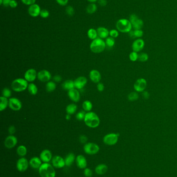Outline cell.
<instances>
[{"label":"cell","mask_w":177,"mask_h":177,"mask_svg":"<svg viewBox=\"0 0 177 177\" xmlns=\"http://www.w3.org/2000/svg\"><path fill=\"white\" fill-rule=\"evenodd\" d=\"M54 167L49 163H44L39 169L41 177H55L56 171Z\"/></svg>","instance_id":"2"},{"label":"cell","mask_w":177,"mask_h":177,"mask_svg":"<svg viewBox=\"0 0 177 177\" xmlns=\"http://www.w3.org/2000/svg\"><path fill=\"white\" fill-rule=\"evenodd\" d=\"M28 81L23 78H17L11 83V88L15 92H20L25 91L28 87Z\"/></svg>","instance_id":"5"},{"label":"cell","mask_w":177,"mask_h":177,"mask_svg":"<svg viewBox=\"0 0 177 177\" xmlns=\"http://www.w3.org/2000/svg\"><path fill=\"white\" fill-rule=\"evenodd\" d=\"M17 153L20 157H24L27 153V149L23 145H20L17 149Z\"/></svg>","instance_id":"29"},{"label":"cell","mask_w":177,"mask_h":177,"mask_svg":"<svg viewBox=\"0 0 177 177\" xmlns=\"http://www.w3.org/2000/svg\"><path fill=\"white\" fill-rule=\"evenodd\" d=\"M130 21L132 28L134 30H139L142 29L143 26H144V22L143 20L138 17L137 15L131 14L129 19Z\"/></svg>","instance_id":"8"},{"label":"cell","mask_w":177,"mask_h":177,"mask_svg":"<svg viewBox=\"0 0 177 177\" xmlns=\"http://www.w3.org/2000/svg\"><path fill=\"white\" fill-rule=\"evenodd\" d=\"M40 15L42 18H46L49 17V12L47 10L44 9L41 10Z\"/></svg>","instance_id":"44"},{"label":"cell","mask_w":177,"mask_h":177,"mask_svg":"<svg viewBox=\"0 0 177 177\" xmlns=\"http://www.w3.org/2000/svg\"><path fill=\"white\" fill-rule=\"evenodd\" d=\"M56 88V85L53 81H49L46 85V90L49 92L54 91Z\"/></svg>","instance_id":"33"},{"label":"cell","mask_w":177,"mask_h":177,"mask_svg":"<svg viewBox=\"0 0 177 177\" xmlns=\"http://www.w3.org/2000/svg\"><path fill=\"white\" fill-rule=\"evenodd\" d=\"M108 170L107 165L104 164H99L95 168V172L98 175H102L105 174Z\"/></svg>","instance_id":"25"},{"label":"cell","mask_w":177,"mask_h":177,"mask_svg":"<svg viewBox=\"0 0 177 177\" xmlns=\"http://www.w3.org/2000/svg\"><path fill=\"white\" fill-rule=\"evenodd\" d=\"M129 60L132 62H135L138 60V52H132L129 55Z\"/></svg>","instance_id":"39"},{"label":"cell","mask_w":177,"mask_h":177,"mask_svg":"<svg viewBox=\"0 0 177 177\" xmlns=\"http://www.w3.org/2000/svg\"><path fill=\"white\" fill-rule=\"evenodd\" d=\"M3 2V0H0V4H1V5H2Z\"/></svg>","instance_id":"59"},{"label":"cell","mask_w":177,"mask_h":177,"mask_svg":"<svg viewBox=\"0 0 177 177\" xmlns=\"http://www.w3.org/2000/svg\"><path fill=\"white\" fill-rule=\"evenodd\" d=\"M21 1L24 4L30 6L35 4L36 2V0H21Z\"/></svg>","instance_id":"47"},{"label":"cell","mask_w":177,"mask_h":177,"mask_svg":"<svg viewBox=\"0 0 177 177\" xmlns=\"http://www.w3.org/2000/svg\"><path fill=\"white\" fill-rule=\"evenodd\" d=\"M54 80L55 81H56V82H60L61 81V80L62 79V78L61 77L59 76V75H56V76H55L54 77Z\"/></svg>","instance_id":"55"},{"label":"cell","mask_w":177,"mask_h":177,"mask_svg":"<svg viewBox=\"0 0 177 177\" xmlns=\"http://www.w3.org/2000/svg\"><path fill=\"white\" fill-rule=\"evenodd\" d=\"M66 120H69L71 119V115L70 114H67L66 116Z\"/></svg>","instance_id":"57"},{"label":"cell","mask_w":177,"mask_h":177,"mask_svg":"<svg viewBox=\"0 0 177 177\" xmlns=\"http://www.w3.org/2000/svg\"><path fill=\"white\" fill-rule=\"evenodd\" d=\"M106 48L105 42L100 38H97L92 40L90 45V50L95 53H99L102 52Z\"/></svg>","instance_id":"3"},{"label":"cell","mask_w":177,"mask_h":177,"mask_svg":"<svg viewBox=\"0 0 177 177\" xmlns=\"http://www.w3.org/2000/svg\"><path fill=\"white\" fill-rule=\"evenodd\" d=\"M52 165L56 168H62L66 166L65 159L59 155H55L51 160Z\"/></svg>","instance_id":"11"},{"label":"cell","mask_w":177,"mask_h":177,"mask_svg":"<svg viewBox=\"0 0 177 177\" xmlns=\"http://www.w3.org/2000/svg\"><path fill=\"white\" fill-rule=\"evenodd\" d=\"M62 87L64 90L69 91V90L75 88L74 82L72 80H66V81H65L64 83H63V84L62 85Z\"/></svg>","instance_id":"27"},{"label":"cell","mask_w":177,"mask_h":177,"mask_svg":"<svg viewBox=\"0 0 177 177\" xmlns=\"http://www.w3.org/2000/svg\"><path fill=\"white\" fill-rule=\"evenodd\" d=\"M89 78L93 83H100L101 76L99 71L96 69H93L89 73Z\"/></svg>","instance_id":"22"},{"label":"cell","mask_w":177,"mask_h":177,"mask_svg":"<svg viewBox=\"0 0 177 177\" xmlns=\"http://www.w3.org/2000/svg\"><path fill=\"white\" fill-rule=\"evenodd\" d=\"M9 132L11 135H13L16 132V127L14 126L11 125L9 127Z\"/></svg>","instance_id":"48"},{"label":"cell","mask_w":177,"mask_h":177,"mask_svg":"<svg viewBox=\"0 0 177 177\" xmlns=\"http://www.w3.org/2000/svg\"><path fill=\"white\" fill-rule=\"evenodd\" d=\"M84 121L86 125L90 128H96L100 123L99 118L94 112H89L86 113Z\"/></svg>","instance_id":"1"},{"label":"cell","mask_w":177,"mask_h":177,"mask_svg":"<svg viewBox=\"0 0 177 177\" xmlns=\"http://www.w3.org/2000/svg\"><path fill=\"white\" fill-rule=\"evenodd\" d=\"M68 96L71 100L74 102H78L80 100V94L76 88H72L68 91Z\"/></svg>","instance_id":"21"},{"label":"cell","mask_w":177,"mask_h":177,"mask_svg":"<svg viewBox=\"0 0 177 177\" xmlns=\"http://www.w3.org/2000/svg\"><path fill=\"white\" fill-rule=\"evenodd\" d=\"M98 36L101 39H104L108 37L109 32L108 30L104 27H99L97 30Z\"/></svg>","instance_id":"24"},{"label":"cell","mask_w":177,"mask_h":177,"mask_svg":"<svg viewBox=\"0 0 177 177\" xmlns=\"http://www.w3.org/2000/svg\"><path fill=\"white\" fill-rule=\"evenodd\" d=\"M109 35H110V36L113 38H116L119 35V33L118 31L116 30H111L109 32Z\"/></svg>","instance_id":"45"},{"label":"cell","mask_w":177,"mask_h":177,"mask_svg":"<svg viewBox=\"0 0 177 177\" xmlns=\"http://www.w3.org/2000/svg\"><path fill=\"white\" fill-rule=\"evenodd\" d=\"M66 12L67 14L70 16H72L74 14V10L72 6H69L67 7L66 9Z\"/></svg>","instance_id":"43"},{"label":"cell","mask_w":177,"mask_h":177,"mask_svg":"<svg viewBox=\"0 0 177 177\" xmlns=\"http://www.w3.org/2000/svg\"><path fill=\"white\" fill-rule=\"evenodd\" d=\"M41 11V9L40 6L37 4H32L29 7V14L32 17H37L40 15Z\"/></svg>","instance_id":"18"},{"label":"cell","mask_w":177,"mask_h":177,"mask_svg":"<svg viewBox=\"0 0 177 177\" xmlns=\"http://www.w3.org/2000/svg\"><path fill=\"white\" fill-rule=\"evenodd\" d=\"M37 77L40 81L44 83L49 82L51 79V74L49 71L43 69L38 72Z\"/></svg>","instance_id":"14"},{"label":"cell","mask_w":177,"mask_h":177,"mask_svg":"<svg viewBox=\"0 0 177 177\" xmlns=\"http://www.w3.org/2000/svg\"><path fill=\"white\" fill-rule=\"evenodd\" d=\"M28 90L29 93L33 95L37 94V91H38V88H37V86H36L34 83H30L28 87Z\"/></svg>","instance_id":"31"},{"label":"cell","mask_w":177,"mask_h":177,"mask_svg":"<svg viewBox=\"0 0 177 177\" xmlns=\"http://www.w3.org/2000/svg\"><path fill=\"white\" fill-rule=\"evenodd\" d=\"M118 137L119 134L110 133L104 136L103 138V141L106 145L114 146L117 143Z\"/></svg>","instance_id":"6"},{"label":"cell","mask_w":177,"mask_h":177,"mask_svg":"<svg viewBox=\"0 0 177 177\" xmlns=\"http://www.w3.org/2000/svg\"><path fill=\"white\" fill-rule=\"evenodd\" d=\"M2 96L6 97V98H10L11 96V92L9 88H3L2 90Z\"/></svg>","instance_id":"40"},{"label":"cell","mask_w":177,"mask_h":177,"mask_svg":"<svg viewBox=\"0 0 177 177\" xmlns=\"http://www.w3.org/2000/svg\"><path fill=\"white\" fill-rule=\"evenodd\" d=\"M11 0H3V6L5 7H7L9 6V3Z\"/></svg>","instance_id":"56"},{"label":"cell","mask_w":177,"mask_h":177,"mask_svg":"<svg viewBox=\"0 0 177 177\" xmlns=\"http://www.w3.org/2000/svg\"><path fill=\"white\" fill-rule=\"evenodd\" d=\"M86 113L84 111H81L79 112L76 115V118L79 121H82L84 120V118L85 117Z\"/></svg>","instance_id":"42"},{"label":"cell","mask_w":177,"mask_h":177,"mask_svg":"<svg viewBox=\"0 0 177 177\" xmlns=\"http://www.w3.org/2000/svg\"><path fill=\"white\" fill-rule=\"evenodd\" d=\"M69 0H56V2L58 4L61 6H65L68 3Z\"/></svg>","instance_id":"50"},{"label":"cell","mask_w":177,"mask_h":177,"mask_svg":"<svg viewBox=\"0 0 177 177\" xmlns=\"http://www.w3.org/2000/svg\"><path fill=\"white\" fill-rule=\"evenodd\" d=\"M76 164L77 167L80 169H85L87 168V162L85 157L83 155H79L76 157Z\"/></svg>","instance_id":"20"},{"label":"cell","mask_w":177,"mask_h":177,"mask_svg":"<svg viewBox=\"0 0 177 177\" xmlns=\"http://www.w3.org/2000/svg\"><path fill=\"white\" fill-rule=\"evenodd\" d=\"M106 46L108 48H112L115 45V40L113 37H108L106 38Z\"/></svg>","instance_id":"37"},{"label":"cell","mask_w":177,"mask_h":177,"mask_svg":"<svg viewBox=\"0 0 177 177\" xmlns=\"http://www.w3.org/2000/svg\"><path fill=\"white\" fill-rule=\"evenodd\" d=\"M82 107L84 111L89 112L92 108V104L89 100H85L83 102Z\"/></svg>","instance_id":"34"},{"label":"cell","mask_w":177,"mask_h":177,"mask_svg":"<svg viewBox=\"0 0 177 177\" xmlns=\"http://www.w3.org/2000/svg\"><path fill=\"white\" fill-rule=\"evenodd\" d=\"M42 161L40 159V158L35 157L30 159L29 161V165L32 168L37 169L40 168L42 164Z\"/></svg>","instance_id":"23"},{"label":"cell","mask_w":177,"mask_h":177,"mask_svg":"<svg viewBox=\"0 0 177 177\" xmlns=\"http://www.w3.org/2000/svg\"><path fill=\"white\" fill-rule=\"evenodd\" d=\"M29 162L25 157H20L17 160L16 167L17 170L20 172H25L28 168Z\"/></svg>","instance_id":"10"},{"label":"cell","mask_w":177,"mask_h":177,"mask_svg":"<svg viewBox=\"0 0 177 177\" xmlns=\"http://www.w3.org/2000/svg\"><path fill=\"white\" fill-rule=\"evenodd\" d=\"M9 106L11 110L19 111L21 109L22 104L19 99L15 97H11L9 99Z\"/></svg>","instance_id":"12"},{"label":"cell","mask_w":177,"mask_h":177,"mask_svg":"<svg viewBox=\"0 0 177 177\" xmlns=\"http://www.w3.org/2000/svg\"><path fill=\"white\" fill-rule=\"evenodd\" d=\"M87 140H88V138L85 135H81L80 136V138H79V140L81 143H85Z\"/></svg>","instance_id":"49"},{"label":"cell","mask_w":177,"mask_h":177,"mask_svg":"<svg viewBox=\"0 0 177 177\" xmlns=\"http://www.w3.org/2000/svg\"><path fill=\"white\" fill-rule=\"evenodd\" d=\"M77 107L74 104H70L67 106L66 107V112L67 114H74L75 112H77Z\"/></svg>","instance_id":"30"},{"label":"cell","mask_w":177,"mask_h":177,"mask_svg":"<svg viewBox=\"0 0 177 177\" xmlns=\"http://www.w3.org/2000/svg\"><path fill=\"white\" fill-rule=\"evenodd\" d=\"M97 6L94 3H91L88 5L86 8V12L87 13L91 14H94L97 11Z\"/></svg>","instance_id":"36"},{"label":"cell","mask_w":177,"mask_h":177,"mask_svg":"<svg viewBox=\"0 0 177 177\" xmlns=\"http://www.w3.org/2000/svg\"><path fill=\"white\" fill-rule=\"evenodd\" d=\"M75 160H76V157L74 153H69L65 159L66 166L70 167L73 164Z\"/></svg>","instance_id":"26"},{"label":"cell","mask_w":177,"mask_h":177,"mask_svg":"<svg viewBox=\"0 0 177 177\" xmlns=\"http://www.w3.org/2000/svg\"><path fill=\"white\" fill-rule=\"evenodd\" d=\"M98 3L99 4L102 6H106L107 4V1L106 0H98Z\"/></svg>","instance_id":"54"},{"label":"cell","mask_w":177,"mask_h":177,"mask_svg":"<svg viewBox=\"0 0 177 177\" xmlns=\"http://www.w3.org/2000/svg\"><path fill=\"white\" fill-rule=\"evenodd\" d=\"M89 2H91L92 3H94L97 1V0H87Z\"/></svg>","instance_id":"58"},{"label":"cell","mask_w":177,"mask_h":177,"mask_svg":"<svg viewBox=\"0 0 177 177\" xmlns=\"http://www.w3.org/2000/svg\"><path fill=\"white\" fill-rule=\"evenodd\" d=\"M147 87L146 80L143 78L138 79L134 85V88L137 92H143Z\"/></svg>","instance_id":"9"},{"label":"cell","mask_w":177,"mask_h":177,"mask_svg":"<svg viewBox=\"0 0 177 177\" xmlns=\"http://www.w3.org/2000/svg\"><path fill=\"white\" fill-rule=\"evenodd\" d=\"M148 59V54L144 52H141L138 54V60L140 62H144L147 61Z\"/></svg>","instance_id":"38"},{"label":"cell","mask_w":177,"mask_h":177,"mask_svg":"<svg viewBox=\"0 0 177 177\" xmlns=\"http://www.w3.org/2000/svg\"><path fill=\"white\" fill-rule=\"evenodd\" d=\"M128 100L130 102H134L139 98V95L137 92H132L127 96Z\"/></svg>","instance_id":"35"},{"label":"cell","mask_w":177,"mask_h":177,"mask_svg":"<svg viewBox=\"0 0 177 177\" xmlns=\"http://www.w3.org/2000/svg\"><path fill=\"white\" fill-rule=\"evenodd\" d=\"M37 76V73L36 70L33 69H30L25 72L24 77L28 82H33L35 80Z\"/></svg>","instance_id":"16"},{"label":"cell","mask_w":177,"mask_h":177,"mask_svg":"<svg viewBox=\"0 0 177 177\" xmlns=\"http://www.w3.org/2000/svg\"><path fill=\"white\" fill-rule=\"evenodd\" d=\"M97 87L98 91L102 92L104 90V86L103 85L102 83H98Z\"/></svg>","instance_id":"51"},{"label":"cell","mask_w":177,"mask_h":177,"mask_svg":"<svg viewBox=\"0 0 177 177\" xmlns=\"http://www.w3.org/2000/svg\"><path fill=\"white\" fill-rule=\"evenodd\" d=\"M116 27L118 31L124 33L130 32L132 29L130 21L125 18L120 19L118 20L116 23Z\"/></svg>","instance_id":"4"},{"label":"cell","mask_w":177,"mask_h":177,"mask_svg":"<svg viewBox=\"0 0 177 177\" xmlns=\"http://www.w3.org/2000/svg\"><path fill=\"white\" fill-rule=\"evenodd\" d=\"M75 88L79 90L83 88L87 83V79L84 76H80L74 80Z\"/></svg>","instance_id":"19"},{"label":"cell","mask_w":177,"mask_h":177,"mask_svg":"<svg viewBox=\"0 0 177 177\" xmlns=\"http://www.w3.org/2000/svg\"><path fill=\"white\" fill-rule=\"evenodd\" d=\"M40 158L44 163H49L53 159L51 151L48 149L44 150L40 153Z\"/></svg>","instance_id":"17"},{"label":"cell","mask_w":177,"mask_h":177,"mask_svg":"<svg viewBox=\"0 0 177 177\" xmlns=\"http://www.w3.org/2000/svg\"><path fill=\"white\" fill-rule=\"evenodd\" d=\"M134 34L135 38H140L141 37H142L143 35V31L141 29L139 30H134Z\"/></svg>","instance_id":"41"},{"label":"cell","mask_w":177,"mask_h":177,"mask_svg":"<svg viewBox=\"0 0 177 177\" xmlns=\"http://www.w3.org/2000/svg\"><path fill=\"white\" fill-rule=\"evenodd\" d=\"M145 45L144 41L141 38H137L134 40L132 44V49L133 52H141L143 49L144 48Z\"/></svg>","instance_id":"15"},{"label":"cell","mask_w":177,"mask_h":177,"mask_svg":"<svg viewBox=\"0 0 177 177\" xmlns=\"http://www.w3.org/2000/svg\"><path fill=\"white\" fill-rule=\"evenodd\" d=\"M84 174L86 177H91L92 176V171L89 168H86L84 170Z\"/></svg>","instance_id":"46"},{"label":"cell","mask_w":177,"mask_h":177,"mask_svg":"<svg viewBox=\"0 0 177 177\" xmlns=\"http://www.w3.org/2000/svg\"><path fill=\"white\" fill-rule=\"evenodd\" d=\"M18 6V3L15 0H11L10 3H9V6L13 8V9H15L16 8L17 6Z\"/></svg>","instance_id":"52"},{"label":"cell","mask_w":177,"mask_h":177,"mask_svg":"<svg viewBox=\"0 0 177 177\" xmlns=\"http://www.w3.org/2000/svg\"><path fill=\"white\" fill-rule=\"evenodd\" d=\"M0 100H1L0 111L2 112L7 108V107L9 105V100L6 97L1 96L0 97Z\"/></svg>","instance_id":"28"},{"label":"cell","mask_w":177,"mask_h":177,"mask_svg":"<svg viewBox=\"0 0 177 177\" xmlns=\"http://www.w3.org/2000/svg\"><path fill=\"white\" fill-rule=\"evenodd\" d=\"M142 95L143 97L146 100L148 99L150 97V93H148V92L146 91H144L143 92H142Z\"/></svg>","instance_id":"53"},{"label":"cell","mask_w":177,"mask_h":177,"mask_svg":"<svg viewBox=\"0 0 177 177\" xmlns=\"http://www.w3.org/2000/svg\"><path fill=\"white\" fill-rule=\"evenodd\" d=\"M87 35L90 40H94L97 38L98 36L97 30L92 28L89 29L87 32Z\"/></svg>","instance_id":"32"},{"label":"cell","mask_w":177,"mask_h":177,"mask_svg":"<svg viewBox=\"0 0 177 177\" xmlns=\"http://www.w3.org/2000/svg\"><path fill=\"white\" fill-rule=\"evenodd\" d=\"M100 148L96 143H86L84 146V151L88 155H94L98 153Z\"/></svg>","instance_id":"7"},{"label":"cell","mask_w":177,"mask_h":177,"mask_svg":"<svg viewBox=\"0 0 177 177\" xmlns=\"http://www.w3.org/2000/svg\"><path fill=\"white\" fill-rule=\"evenodd\" d=\"M18 140L16 137L14 135H9L6 138L4 141V146L6 148L11 149L16 146Z\"/></svg>","instance_id":"13"}]
</instances>
